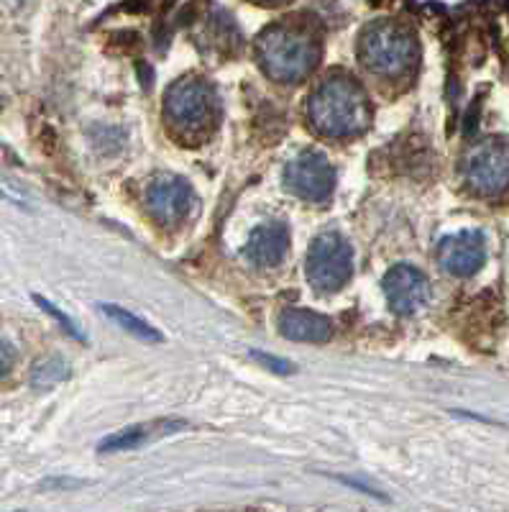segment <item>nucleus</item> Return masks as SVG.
Here are the masks:
<instances>
[{"label":"nucleus","instance_id":"1","mask_svg":"<svg viewBox=\"0 0 509 512\" xmlns=\"http://www.w3.org/2000/svg\"><path fill=\"white\" fill-rule=\"evenodd\" d=\"M310 121L330 139L364 134L371 123V103L364 88L351 77H330L310 95Z\"/></svg>","mask_w":509,"mask_h":512},{"label":"nucleus","instance_id":"2","mask_svg":"<svg viewBox=\"0 0 509 512\" xmlns=\"http://www.w3.org/2000/svg\"><path fill=\"white\" fill-rule=\"evenodd\" d=\"M256 57H259L261 70L274 82L292 85V82L305 80L315 70L320 49L307 31L277 24L256 39Z\"/></svg>","mask_w":509,"mask_h":512},{"label":"nucleus","instance_id":"3","mask_svg":"<svg viewBox=\"0 0 509 512\" xmlns=\"http://www.w3.org/2000/svg\"><path fill=\"white\" fill-rule=\"evenodd\" d=\"M359 57L371 72L382 77H400L410 72L417 57V44L407 29L392 21L366 26L359 39Z\"/></svg>","mask_w":509,"mask_h":512},{"label":"nucleus","instance_id":"4","mask_svg":"<svg viewBox=\"0 0 509 512\" xmlns=\"http://www.w3.org/2000/svg\"><path fill=\"white\" fill-rule=\"evenodd\" d=\"M307 280L318 292H336L351 280L353 249L341 233H320L307 251Z\"/></svg>","mask_w":509,"mask_h":512},{"label":"nucleus","instance_id":"5","mask_svg":"<svg viewBox=\"0 0 509 512\" xmlns=\"http://www.w3.org/2000/svg\"><path fill=\"white\" fill-rule=\"evenodd\" d=\"M463 180L476 195L494 198L509 187V141L486 139L463 159Z\"/></svg>","mask_w":509,"mask_h":512},{"label":"nucleus","instance_id":"6","mask_svg":"<svg viewBox=\"0 0 509 512\" xmlns=\"http://www.w3.org/2000/svg\"><path fill=\"white\" fill-rule=\"evenodd\" d=\"M167 118L180 128H203L215 111V93L208 82L187 77L174 82L164 95Z\"/></svg>","mask_w":509,"mask_h":512},{"label":"nucleus","instance_id":"7","mask_svg":"<svg viewBox=\"0 0 509 512\" xmlns=\"http://www.w3.org/2000/svg\"><path fill=\"white\" fill-rule=\"evenodd\" d=\"M333 185H336V169L320 152L297 154L284 169V187L307 203L328 200Z\"/></svg>","mask_w":509,"mask_h":512},{"label":"nucleus","instance_id":"8","mask_svg":"<svg viewBox=\"0 0 509 512\" xmlns=\"http://www.w3.org/2000/svg\"><path fill=\"white\" fill-rule=\"evenodd\" d=\"M384 297L397 315H415L430 303V282L423 272L410 264H397L382 280Z\"/></svg>","mask_w":509,"mask_h":512},{"label":"nucleus","instance_id":"9","mask_svg":"<svg viewBox=\"0 0 509 512\" xmlns=\"http://www.w3.org/2000/svg\"><path fill=\"white\" fill-rule=\"evenodd\" d=\"M146 205L151 216L164 226H177L187 218V213L195 205V192L190 182L177 175H162L149 185L146 192Z\"/></svg>","mask_w":509,"mask_h":512},{"label":"nucleus","instance_id":"10","mask_svg":"<svg viewBox=\"0 0 509 512\" xmlns=\"http://www.w3.org/2000/svg\"><path fill=\"white\" fill-rule=\"evenodd\" d=\"M486 262V239L481 231L453 233L438 246V264L453 277H471Z\"/></svg>","mask_w":509,"mask_h":512},{"label":"nucleus","instance_id":"11","mask_svg":"<svg viewBox=\"0 0 509 512\" xmlns=\"http://www.w3.org/2000/svg\"><path fill=\"white\" fill-rule=\"evenodd\" d=\"M287 249H290V228L279 221H269L251 231L243 254L254 267L272 269L287 256Z\"/></svg>","mask_w":509,"mask_h":512},{"label":"nucleus","instance_id":"12","mask_svg":"<svg viewBox=\"0 0 509 512\" xmlns=\"http://www.w3.org/2000/svg\"><path fill=\"white\" fill-rule=\"evenodd\" d=\"M187 428L185 420H149V423H136L128 425L123 431L113 433V436L103 438L98 443L100 454H118V451H131V448H139L144 443L157 441V438L172 436V433Z\"/></svg>","mask_w":509,"mask_h":512},{"label":"nucleus","instance_id":"13","mask_svg":"<svg viewBox=\"0 0 509 512\" xmlns=\"http://www.w3.org/2000/svg\"><path fill=\"white\" fill-rule=\"evenodd\" d=\"M277 326L284 338L300 341V344H325L333 336V323H330V318L305 308L282 310Z\"/></svg>","mask_w":509,"mask_h":512},{"label":"nucleus","instance_id":"14","mask_svg":"<svg viewBox=\"0 0 509 512\" xmlns=\"http://www.w3.org/2000/svg\"><path fill=\"white\" fill-rule=\"evenodd\" d=\"M103 313L108 315V318L113 320L116 326H121L123 331L131 333V336H136V338H141V341H149V344H162L164 341L162 333H159L157 328L151 326V323H146L144 318H139V315L131 313V310L121 308V305H113V303L103 305Z\"/></svg>","mask_w":509,"mask_h":512},{"label":"nucleus","instance_id":"15","mask_svg":"<svg viewBox=\"0 0 509 512\" xmlns=\"http://www.w3.org/2000/svg\"><path fill=\"white\" fill-rule=\"evenodd\" d=\"M67 377H70L67 361L59 359V356H49V359L39 361V364H34V369H31V387L47 392L52 390V387H57V384H62Z\"/></svg>","mask_w":509,"mask_h":512},{"label":"nucleus","instance_id":"16","mask_svg":"<svg viewBox=\"0 0 509 512\" xmlns=\"http://www.w3.org/2000/svg\"><path fill=\"white\" fill-rule=\"evenodd\" d=\"M34 303H36V305H39V308H41V310H44V313H47V315H52V318H54V320H57L59 326H62V328H64V331L70 333V336H72V338H75V341H82V333H80V328H77V326H75V320H72V318H70V315H64V313H62V310H59V308H57V305H54V303H49L47 297H41V295H34Z\"/></svg>","mask_w":509,"mask_h":512},{"label":"nucleus","instance_id":"17","mask_svg":"<svg viewBox=\"0 0 509 512\" xmlns=\"http://www.w3.org/2000/svg\"><path fill=\"white\" fill-rule=\"evenodd\" d=\"M251 356L259 361L261 367H267L269 372H274V374H290L292 369H295V364H290L287 359H279V356L264 354V351H251Z\"/></svg>","mask_w":509,"mask_h":512},{"label":"nucleus","instance_id":"18","mask_svg":"<svg viewBox=\"0 0 509 512\" xmlns=\"http://www.w3.org/2000/svg\"><path fill=\"white\" fill-rule=\"evenodd\" d=\"M0 192H3V195H6L8 200H13V203H18V205H26V200L21 198V192L11 190V187H8L6 182H3V177H0Z\"/></svg>","mask_w":509,"mask_h":512},{"label":"nucleus","instance_id":"19","mask_svg":"<svg viewBox=\"0 0 509 512\" xmlns=\"http://www.w3.org/2000/svg\"><path fill=\"white\" fill-rule=\"evenodd\" d=\"M8 372V359L3 354H0V374Z\"/></svg>","mask_w":509,"mask_h":512},{"label":"nucleus","instance_id":"20","mask_svg":"<svg viewBox=\"0 0 509 512\" xmlns=\"http://www.w3.org/2000/svg\"><path fill=\"white\" fill-rule=\"evenodd\" d=\"M256 3H261V6H279L284 0H256Z\"/></svg>","mask_w":509,"mask_h":512}]
</instances>
